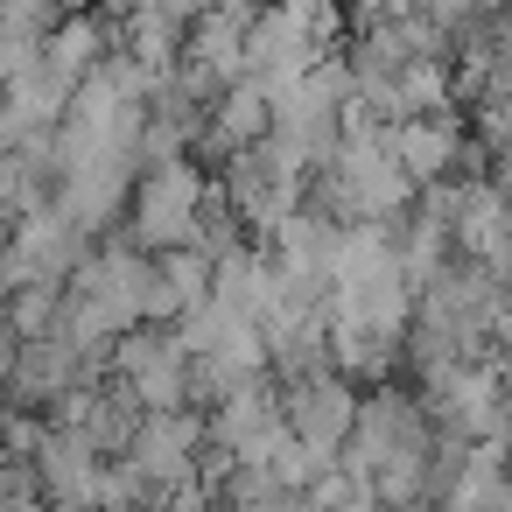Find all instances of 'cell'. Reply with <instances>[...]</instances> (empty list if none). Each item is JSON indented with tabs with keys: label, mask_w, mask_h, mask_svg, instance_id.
Returning a JSON list of instances; mask_svg holds the SVG:
<instances>
[{
	"label": "cell",
	"mask_w": 512,
	"mask_h": 512,
	"mask_svg": "<svg viewBox=\"0 0 512 512\" xmlns=\"http://www.w3.org/2000/svg\"><path fill=\"white\" fill-rule=\"evenodd\" d=\"M204 162L197 155H169V162H148L134 176V197L120 211V239H134L141 253H162V246H183L190 225H197V197H204Z\"/></svg>",
	"instance_id": "1"
},
{
	"label": "cell",
	"mask_w": 512,
	"mask_h": 512,
	"mask_svg": "<svg viewBox=\"0 0 512 512\" xmlns=\"http://www.w3.org/2000/svg\"><path fill=\"white\" fill-rule=\"evenodd\" d=\"M211 176L225 183V197H232V211H239L246 239H267V232L302 204V183H309V169H295L267 134H260V141H246V148H232Z\"/></svg>",
	"instance_id": "2"
},
{
	"label": "cell",
	"mask_w": 512,
	"mask_h": 512,
	"mask_svg": "<svg viewBox=\"0 0 512 512\" xmlns=\"http://www.w3.org/2000/svg\"><path fill=\"white\" fill-rule=\"evenodd\" d=\"M197 449H204V407H141L134 442H127L120 456H127V463L155 484V498H162V484H176V477L197 470Z\"/></svg>",
	"instance_id": "3"
},
{
	"label": "cell",
	"mask_w": 512,
	"mask_h": 512,
	"mask_svg": "<svg viewBox=\"0 0 512 512\" xmlns=\"http://www.w3.org/2000/svg\"><path fill=\"white\" fill-rule=\"evenodd\" d=\"M281 414H288V428H295L302 442L337 449V442L351 435V421H358V379H344L337 365H330V372H309V379L281 386Z\"/></svg>",
	"instance_id": "4"
},
{
	"label": "cell",
	"mask_w": 512,
	"mask_h": 512,
	"mask_svg": "<svg viewBox=\"0 0 512 512\" xmlns=\"http://www.w3.org/2000/svg\"><path fill=\"white\" fill-rule=\"evenodd\" d=\"M99 442L85 435V428H43V442H36V477H43V505H92V491H99Z\"/></svg>",
	"instance_id": "5"
},
{
	"label": "cell",
	"mask_w": 512,
	"mask_h": 512,
	"mask_svg": "<svg viewBox=\"0 0 512 512\" xmlns=\"http://www.w3.org/2000/svg\"><path fill=\"white\" fill-rule=\"evenodd\" d=\"M106 50H113V22H106V15H92V8H71V15H64V22L43 36L50 71H64L71 85H78V78H92Z\"/></svg>",
	"instance_id": "6"
},
{
	"label": "cell",
	"mask_w": 512,
	"mask_h": 512,
	"mask_svg": "<svg viewBox=\"0 0 512 512\" xmlns=\"http://www.w3.org/2000/svg\"><path fill=\"white\" fill-rule=\"evenodd\" d=\"M183 57H197L218 85L246 78V22H239V15H225V8H204V15L183 29Z\"/></svg>",
	"instance_id": "7"
},
{
	"label": "cell",
	"mask_w": 512,
	"mask_h": 512,
	"mask_svg": "<svg viewBox=\"0 0 512 512\" xmlns=\"http://www.w3.org/2000/svg\"><path fill=\"white\" fill-rule=\"evenodd\" d=\"M127 386H134L141 407H190V344L176 337V323H169V337L127 372Z\"/></svg>",
	"instance_id": "8"
},
{
	"label": "cell",
	"mask_w": 512,
	"mask_h": 512,
	"mask_svg": "<svg viewBox=\"0 0 512 512\" xmlns=\"http://www.w3.org/2000/svg\"><path fill=\"white\" fill-rule=\"evenodd\" d=\"M0 99H8L29 127H57V120H64V106H71V78H64V71H50V57H43V64L15 71V78H0Z\"/></svg>",
	"instance_id": "9"
},
{
	"label": "cell",
	"mask_w": 512,
	"mask_h": 512,
	"mask_svg": "<svg viewBox=\"0 0 512 512\" xmlns=\"http://www.w3.org/2000/svg\"><path fill=\"white\" fill-rule=\"evenodd\" d=\"M134 421H141V400H134V386H127L120 372H106V386H99V407H92V421H85V435L99 442V456H120V449L134 442Z\"/></svg>",
	"instance_id": "10"
},
{
	"label": "cell",
	"mask_w": 512,
	"mask_h": 512,
	"mask_svg": "<svg viewBox=\"0 0 512 512\" xmlns=\"http://www.w3.org/2000/svg\"><path fill=\"white\" fill-rule=\"evenodd\" d=\"M57 302H64V281H22V288H8L0 295V323H8L15 337H43L50 323H57Z\"/></svg>",
	"instance_id": "11"
},
{
	"label": "cell",
	"mask_w": 512,
	"mask_h": 512,
	"mask_svg": "<svg viewBox=\"0 0 512 512\" xmlns=\"http://www.w3.org/2000/svg\"><path fill=\"white\" fill-rule=\"evenodd\" d=\"M92 505H155V484H148L127 456H106V463H99V491H92Z\"/></svg>",
	"instance_id": "12"
},
{
	"label": "cell",
	"mask_w": 512,
	"mask_h": 512,
	"mask_svg": "<svg viewBox=\"0 0 512 512\" xmlns=\"http://www.w3.org/2000/svg\"><path fill=\"white\" fill-rule=\"evenodd\" d=\"M211 8H225V15H239V22H253V15L267 8V0H211Z\"/></svg>",
	"instance_id": "13"
},
{
	"label": "cell",
	"mask_w": 512,
	"mask_h": 512,
	"mask_svg": "<svg viewBox=\"0 0 512 512\" xmlns=\"http://www.w3.org/2000/svg\"><path fill=\"white\" fill-rule=\"evenodd\" d=\"M57 8H64V15H71V8H92V0H57Z\"/></svg>",
	"instance_id": "14"
},
{
	"label": "cell",
	"mask_w": 512,
	"mask_h": 512,
	"mask_svg": "<svg viewBox=\"0 0 512 512\" xmlns=\"http://www.w3.org/2000/svg\"><path fill=\"white\" fill-rule=\"evenodd\" d=\"M0 463H8V442H0Z\"/></svg>",
	"instance_id": "15"
}]
</instances>
